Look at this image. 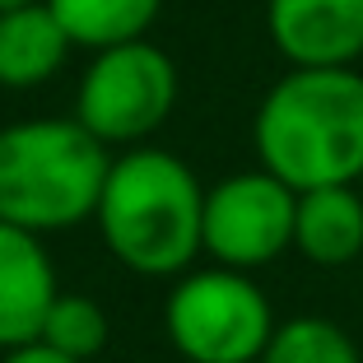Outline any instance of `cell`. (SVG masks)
Returning a JSON list of instances; mask_svg holds the SVG:
<instances>
[{"label":"cell","mask_w":363,"mask_h":363,"mask_svg":"<svg viewBox=\"0 0 363 363\" xmlns=\"http://www.w3.org/2000/svg\"><path fill=\"white\" fill-rule=\"evenodd\" d=\"M261 168L294 191L363 177V75L350 65H294L252 121Z\"/></svg>","instance_id":"cell-1"},{"label":"cell","mask_w":363,"mask_h":363,"mask_svg":"<svg viewBox=\"0 0 363 363\" xmlns=\"http://www.w3.org/2000/svg\"><path fill=\"white\" fill-rule=\"evenodd\" d=\"M94 219L107 252L135 275H182L205 252V186L168 150L112 159Z\"/></svg>","instance_id":"cell-2"},{"label":"cell","mask_w":363,"mask_h":363,"mask_svg":"<svg viewBox=\"0 0 363 363\" xmlns=\"http://www.w3.org/2000/svg\"><path fill=\"white\" fill-rule=\"evenodd\" d=\"M107 145L75 117L0 126V224L23 233H65L98 210Z\"/></svg>","instance_id":"cell-3"},{"label":"cell","mask_w":363,"mask_h":363,"mask_svg":"<svg viewBox=\"0 0 363 363\" xmlns=\"http://www.w3.org/2000/svg\"><path fill=\"white\" fill-rule=\"evenodd\" d=\"M172 350L186 363H261L275 317L247 270L210 266L182 275L163 308Z\"/></svg>","instance_id":"cell-4"},{"label":"cell","mask_w":363,"mask_h":363,"mask_svg":"<svg viewBox=\"0 0 363 363\" xmlns=\"http://www.w3.org/2000/svg\"><path fill=\"white\" fill-rule=\"evenodd\" d=\"M177 103V65L168 52L135 38V43L94 52L75 98V121L103 145H135L168 121Z\"/></svg>","instance_id":"cell-5"},{"label":"cell","mask_w":363,"mask_h":363,"mask_svg":"<svg viewBox=\"0 0 363 363\" xmlns=\"http://www.w3.org/2000/svg\"><path fill=\"white\" fill-rule=\"evenodd\" d=\"M298 191L275 172H233L205 191V252L214 266L257 270L294 247Z\"/></svg>","instance_id":"cell-6"},{"label":"cell","mask_w":363,"mask_h":363,"mask_svg":"<svg viewBox=\"0 0 363 363\" xmlns=\"http://www.w3.org/2000/svg\"><path fill=\"white\" fill-rule=\"evenodd\" d=\"M266 28L289 65H354L363 56V0H266Z\"/></svg>","instance_id":"cell-7"},{"label":"cell","mask_w":363,"mask_h":363,"mask_svg":"<svg viewBox=\"0 0 363 363\" xmlns=\"http://www.w3.org/2000/svg\"><path fill=\"white\" fill-rule=\"evenodd\" d=\"M56 270L43 252V238L0 224V354L33 345L56 303Z\"/></svg>","instance_id":"cell-8"},{"label":"cell","mask_w":363,"mask_h":363,"mask_svg":"<svg viewBox=\"0 0 363 363\" xmlns=\"http://www.w3.org/2000/svg\"><path fill=\"white\" fill-rule=\"evenodd\" d=\"M70 33L61 28L47 0L28 10L0 14V89H38L56 75L70 56Z\"/></svg>","instance_id":"cell-9"},{"label":"cell","mask_w":363,"mask_h":363,"mask_svg":"<svg viewBox=\"0 0 363 363\" xmlns=\"http://www.w3.org/2000/svg\"><path fill=\"white\" fill-rule=\"evenodd\" d=\"M294 247L312 266H350L363 252V196L354 186L298 191Z\"/></svg>","instance_id":"cell-10"},{"label":"cell","mask_w":363,"mask_h":363,"mask_svg":"<svg viewBox=\"0 0 363 363\" xmlns=\"http://www.w3.org/2000/svg\"><path fill=\"white\" fill-rule=\"evenodd\" d=\"M47 10L61 19L75 47L107 52V47L135 43L159 19L163 0H47Z\"/></svg>","instance_id":"cell-11"},{"label":"cell","mask_w":363,"mask_h":363,"mask_svg":"<svg viewBox=\"0 0 363 363\" xmlns=\"http://www.w3.org/2000/svg\"><path fill=\"white\" fill-rule=\"evenodd\" d=\"M261 363H363L359 345L326 317H294L275 326Z\"/></svg>","instance_id":"cell-12"},{"label":"cell","mask_w":363,"mask_h":363,"mask_svg":"<svg viewBox=\"0 0 363 363\" xmlns=\"http://www.w3.org/2000/svg\"><path fill=\"white\" fill-rule=\"evenodd\" d=\"M38 340L52 345V350L65 354V359L89 363L107 345V312L98 308L94 298H84V294H56V303H52V312H47Z\"/></svg>","instance_id":"cell-13"},{"label":"cell","mask_w":363,"mask_h":363,"mask_svg":"<svg viewBox=\"0 0 363 363\" xmlns=\"http://www.w3.org/2000/svg\"><path fill=\"white\" fill-rule=\"evenodd\" d=\"M0 363H75V359H65V354H56L52 345L33 340V345H19V350H5Z\"/></svg>","instance_id":"cell-14"},{"label":"cell","mask_w":363,"mask_h":363,"mask_svg":"<svg viewBox=\"0 0 363 363\" xmlns=\"http://www.w3.org/2000/svg\"><path fill=\"white\" fill-rule=\"evenodd\" d=\"M28 5H38V0H0V14H10V10H28Z\"/></svg>","instance_id":"cell-15"}]
</instances>
